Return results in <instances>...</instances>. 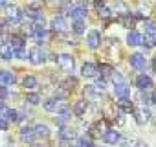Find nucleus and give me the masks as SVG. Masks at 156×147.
<instances>
[{"label":"nucleus","instance_id":"32","mask_svg":"<svg viewBox=\"0 0 156 147\" xmlns=\"http://www.w3.org/2000/svg\"><path fill=\"white\" fill-rule=\"evenodd\" d=\"M8 127H9V123L4 118H0V131H8Z\"/></svg>","mask_w":156,"mask_h":147},{"label":"nucleus","instance_id":"18","mask_svg":"<svg viewBox=\"0 0 156 147\" xmlns=\"http://www.w3.org/2000/svg\"><path fill=\"white\" fill-rule=\"evenodd\" d=\"M4 120L9 123V121H13V123H17L19 120H20V116H19V112L17 110H13V109H8L6 110V114H4Z\"/></svg>","mask_w":156,"mask_h":147},{"label":"nucleus","instance_id":"7","mask_svg":"<svg viewBox=\"0 0 156 147\" xmlns=\"http://www.w3.org/2000/svg\"><path fill=\"white\" fill-rule=\"evenodd\" d=\"M118 109H119L121 112L130 114V112H134V103H132L129 98H119V101H118Z\"/></svg>","mask_w":156,"mask_h":147},{"label":"nucleus","instance_id":"38","mask_svg":"<svg viewBox=\"0 0 156 147\" xmlns=\"http://www.w3.org/2000/svg\"><path fill=\"white\" fill-rule=\"evenodd\" d=\"M151 99H154V101H152V103H156V94H154V96H152V98H151Z\"/></svg>","mask_w":156,"mask_h":147},{"label":"nucleus","instance_id":"36","mask_svg":"<svg viewBox=\"0 0 156 147\" xmlns=\"http://www.w3.org/2000/svg\"><path fill=\"white\" fill-rule=\"evenodd\" d=\"M136 147H149V145H147V143H138Z\"/></svg>","mask_w":156,"mask_h":147},{"label":"nucleus","instance_id":"24","mask_svg":"<svg viewBox=\"0 0 156 147\" xmlns=\"http://www.w3.org/2000/svg\"><path fill=\"white\" fill-rule=\"evenodd\" d=\"M31 35H35L39 41H42V39H46V35H48V31L44 30V28H41V26H37V28H33V33Z\"/></svg>","mask_w":156,"mask_h":147},{"label":"nucleus","instance_id":"4","mask_svg":"<svg viewBox=\"0 0 156 147\" xmlns=\"http://www.w3.org/2000/svg\"><path fill=\"white\" fill-rule=\"evenodd\" d=\"M44 59H46V57H44V52H42L39 46L30 50V61H31L33 64H42V63H44Z\"/></svg>","mask_w":156,"mask_h":147},{"label":"nucleus","instance_id":"8","mask_svg":"<svg viewBox=\"0 0 156 147\" xmlns=\"http://www.w3.org/2000/svg\"><path fill=\"white\" fill-rule=\"evenodd\" d=\"M134 116H136V121L140 123V125H143V123H147L149 120H151V112L147 110V109H134Z\"/></svg>","mask_w":156,"mask_h":147},{"label":"nucleus","instance_id":"14","mask_svg":"<svg viewBox=\"0 0 156 147\" xmlns=\"http://www.w3.org/2000/svg\"><path fill=\"white\" fill-rule=\"evenodd\" d=\"M0 57L6 59V61H9V59L15 57V52L9 48V44H2V46H0Z\"/></svg>","mask_w":156,"mask_h":147},{"label":"nucleus","instance_id":"25","mask_svg":"<svg viewBox=\"0 0 156 147\" xmlns=\"http://www.w3.org/2000/svg\"><path fill=\"white\" fill-rule=\"evenodd\" d=\"M72 30H73L75 33H83V31H85V22H83V20H73Z\"/></svg>","mask_w":156,"mask_h":147},{"label":"nucleus","instance_id":"26","mask_svg":"<svg viewBox=\"0 0 156 147\" xmlns=\"http://www.w3.org/2000/svg\"><path fill=\"white\" fill-rule=\"evenodd\" d=\"M77 147H94L92 138H90V136H83V138H79V145H77Z\"/></svg>","mask_w":156,"mask_h":147},{"label":"nucleus","instance_id":"6","mask_svg":"<svg viewBox=\"0 0 156 147\" xmlns=\"http://www.w3.org/2000/svg\"><path fill=\"white\" fill-rule=\"evenodd\" d=\"M103 140H105L108 145H116V143L121 140V136H119V132H118V131H114V129H108V131L103 134Z\"/></svg>","mask_w":156,"mask_h":147},{"label":"nucleus","instance_id":"3","mask_svg":"<svg viewBox=\"0 0 156 147\" xmlns=\"http://www.w3.org/2000/svg\"><path fill=\"white\" fill-rule=\"evenodd\" d=\"M87 44H88V48H92V50H96V48H99V44H101V33H99L98 30H92V31L88 33V39H87Z\"/></svg>","mask_w":156,"mask_h":147},{"label":"nucleus","instance_id":"9","mask_svg":"<svg viewBox=\"0 0 156 147\" xmlns=\"http://www.w3.org/2000/svg\"><path fill=\"white\" fill-rule=\"evenodd\" d=\"M98 66L94 64V63H85V66H83V76L85 77H98Z\"/></svg>","mask_w":156,"mask_h":147},{"label":"nucleus","instance_id":"1","mask_svg":"<svg viewBox=\"0 0 156 147\" xmlns=\"http://www.w3.org/2000/svg\"><path fill=\"white\" fill-rule=\"evenodd\" d=\"M55 61H57V64H59L64 72H73L75 63H73V57H72V55H68V53H61V55L55 57Z\"/></svg>","mask_w":156,"mask_h":147},{"label":"nucleus","instance_id":"11","mask_svg":"<svg viewBox=\"0 0 156 147\" xmlns=\"http://www.w3.org/2000/svg\"><path fill=\"white\" fill-rule=\"evenodd\" d=\"M0 83H2V85H13V83H15V76H13V72L0 70Z\"/></svg>","mask_w":156,"mask_h":147},{"label":"nucleus","instance_id":"2","mask_svg":"<svg viewBox=\"0 0 156 147\" xmlns=\"http://www.w3.org/2000/svg\"><path fill=\"white\" fill-rule=\"evenodd\" d=\"M129 63H130V66L136 68V70H143L145 64H147V61H145V57H143L141 53H132V55L129 57Z\"/></svg>","mask_w":156,"mask_h":147},{"label":"nucleus","instance_id":"35","mask_svg":"<svg viewBox=\"0 0 156 147\" xmlns=\"http://www.w3.org/2000/svg\"><path fill=\"white\" fill-rule=\"evenodd\" d=\"M31 147H44V145H41V143H31Z\"/></svg>","mask_w":156,"mask_h":147},{"label":"nucleus","instance_id":"39","mask_svg":"<svg viewBox=\"0 0 156 147\" xmlns=\"http://www.w3.org/2000/svg\"><path fill=\"white\" fill-rule=\"evenodd\" d=\"M154 123H156V116H154Z\"/></svg>","mask_w":156,"mask_h":147},{"label":"nucleus","instance_id":"29","mask_svg":"<svg viewBox=\"0 0 156 147\" xmlns=\"http://www.w3.org/2000/svg\"><path fill=\"white\" fill-rule=\"evenodd\" d=\"M26 101H28L30 105H37V103L41 101V98H39V94H28V98H26Z\"/></svg>","mask_w":156,"mask_h":147},{"label":"nucleus","instance_id":"22","mask_svg":"<svg viewBox=\"0 0 156 147\" xmlns=\"http://www.w3.org/2000/svg\"><path fill=\"white\" fill-rule=\"evenodd\" d=\"M73 136H75V132L70 131V129H66V127H62V129L59 131V138H61V140H72Z\"/></svg>","mask_w":156,"mask_h":147},{"label":"nucleus","instance_id":"28","mask_svg":"<svg viewBox=\"0 0 156 147\" xmlns=\"http://www.w3.org/2000/svg\"><path fill=\"white\" fill-rule=\"evenodd\" d=\"M96 6L99 8V15H101L103 19H108V17H110V13H112V11H110L108 8H105L103 4H96Z\"/></svg>","mask_w":156,"mask_h":147},{"label":"nucleus","instance_id":"23","mask_svg":"<svg viewBox=\"0 0 156 147\" xmlns=\"http://www.w3.org/2000/svg\"><path fill=\"white\" fill-rule=\"evenodd\" d=\"M141 44H145L147 48H154V46H156V35H149V33H147L145 39L141 41Z\"/></svg>","mask_w":156,"mask_h":147},{"label":"nucleus","instance_id":"34","mask_svg":"<svg viewBox=\"0 0 156 147\" xmlns=\"http://www.w3.org/2000/svg\"><path fill=\"white\" fill-rule=\"evenodd\" d=\"M6 110H8V109H6V105H4L2 101H0V118H4V114H6Z\"/></svg>","mask_w":156,"mask_h":147},{"label":"nucleus","instance_id":"21","mask_svg":"<svg viewBox=\"0 0 156 147\" xmlns=\"http://www.w3.org/2000/svg\"><path fill=\"white\" fill-rule=\"evenodd\" d=\"M37 85H39L37 77H33V76H26V77H24V87H26L28 90H33V88H37Z\"/></svg>","mask_w":156,"mask_h":147},{"label":"nucleus","instance_id":"37","mask_svg":"<svg viewBox=\"0 0 156 147\" xmlns=\"http://www.w3.org/2000/svg\"><path fill=\"white\" fill-rule=\"evenodd\" d=\"M6 6H8L6 2H0V8H6Z\"/></svg>","mask_w":156,"mask_h":147},{"label":"nucleus","instance_id":"33","mask_svg":"<svg viewBox=\"0 0 156 147\" xmlns=\"http://www.w3.org/2000/svg\"><path fill=\"white\" fill-rule=\"evenodd\" d=\"M15 57H19V59H26V57H28V53H26V50H20V52H17V53H15Z\"/></svg>","mask_w":156,"mask_h":147},{"label":"nucleus","instance_id":"30","mask_svg":"<svg viewBox=\"0 0 156 147\" xmlns=\"http://www.w3.org/2000/svg\"><path fill=\"white\" fill-rule=\"evenodd\" d=\"M140 101H141L143 105H147V103H151V96H149V94H143V92H141V94H140Z\"/></svg>","mask_w":156,"mask_h":147},{"label":"nucleus","instance_id":"20","mask_svg":"<svg viewBox=\"0 0 156 147\" xmlns=\"http://www.w3.org/2000/svg\"><path fill=\"white\" fill-rule=\"evenodd\" d=\"M70 15H72L73 20H83V17L87 15V9H85V8H73V9L70 11Z\"/></svg>","mask_w":156,"mask_h":147},{"label":"nucleus","instance_id":"15","mask_svg":"<svg viewBox=\"0 0 156 147\" xmlns=\"http://www.w3.org/2000/svg\"><path fill=\"white\" fill-rule=\"evenodd\" d=\"M33 132H35V136H41V138H48V136H50V129H48V125H44V123L35 125Z\"/></svg>","mask_w":156,"mask_h":147},{"label":"nucleus","instance_id":"40","mask_svg":"<svg viewBox=\"0 0 156 147\" xmlns=\"http://www.w3.org/2000/svg\"><path fill=\"white\" fill-rule=\"evenodd\" d=\"M70 147H77V145H70Z\"/></svg>","mask_w":156,"mask_h":147},{"label":"nucleus","instance_id":"19","mask_svg":"<svg viewBox=\"0 0 156 147\" xmlns=\"http://www.w3.org/2000/svg\"><path fill=\"white\" fill-rule=\"evenodd\" d=\"M85 110H87V101L85 99H79V101L75 103V107H73V114L75 116H83Z\"/></svg>","mask_w":156,"mask_h":147},{"label":"nucleus","instance_id":"10","mask_svg":"<svg viewBox=\"0 0 156 147\" xmlns=\"http://www.w3.org/2000/svg\"><path fill=\"white\" fill-rule=\"evenodd\" d=\"M51 28H53L55 31H66V30H68V22H66L64 17H55V19L51 20Z\"/></svg>","mask_w":156,"mask_h":147},{"label":"nucleus","instance_id":"12","mask_svg":"<svg viewBox=\"0 0 156 147\" xmlns=\"http://www.w3.org/2000/svg\"><path fill=\"white\" fill-rule=\"evenodd\" d=\"M20 140H22V142H30V143H33V140H35V132H33V129H30V127L20 129Z\"/></svg>","mask_w":156,"mask_h":147},{"label":"nucleus","instance_id":"27","mask_svg":"<svg viewBox=\"0 0 156 147\" xmlns=\"http://www.w3.org/2000/svg\"><path fill=\"white\" fill-rule=\"evenodd\" d=\"M98 70L103 74V76H110V74L114 72V68H112L110 64H101V66H98Z\"/></svg>","mask_w":156,"mask_h":147},{"label":"nucleus","instance_id":"5","mask_svg":"<svg viewBox=\"0 0 156 147\" xmlns=\"http://www.w3.org/2000/svg\"><path fill=\"white\" fill-rule=\"evenodd\" d=\"M136 85L140 90H149L152 87V79L149 76H145V74H140V76L136 77Z\"/></svg>","mask_w":156,"mask_h":147},{"label":"nucleus","instance_id":"13","mask_svg":"<svg viewBox=\"0 0 156 147\" xmlns=\"http://www.w3.org/2000/svg\"><path fill=\"white\" fill-rule=\"evenodd\" d=\"M59 99H55V98H51V99H46L44 103H42V107H44V110H48V112H57V109H59Z\"/></svg>","mask_w":156,"mask_h":147},{"label":"nucleus","instance_id":"16","mask_svg":"<svg viewBox=\"0 0 156 147\" xmlns=\"http://www.w3.org/2000/svg\"><path fill=\"white\" fill-rule=\"evenodd\" d=\"M127 41H129L130 46H138V44H141L143 37H141V33H138V31H130L129 37H127Z\"/></svg>","mask_w":156,"mask_h":147},{"label":"nucleus","instance_id":"31","mask_svg":"<svg viewBox=\"0 0 156 147\" xmlns=\"http://www.w3.org/2000/svg\"><path fill=\"white\" fill-rule=\"evenodd\" d=\"M9 96V92H8V88L6 87H0V99H6Z\"/></svg>","mask_w":156,"mask_h":147},{"label":"nucleus","instance_id":"17","mask_svg":"<svg viewBox=\"0 0 156 147\" xmlns=\"http://www.w3.org/2000/svg\"><path fill=\"white\" fill-rule=\"evenodd\" d=\"M9 48H11L15 53L20 52V50H24V41H22V37H13L11 42H9Z\"/></svg>","mask_w":156,"mask_h":147}]
</instances>
